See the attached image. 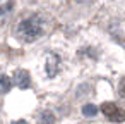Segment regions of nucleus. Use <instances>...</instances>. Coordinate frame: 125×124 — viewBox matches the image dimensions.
<instances>
[{
  "mask_svg": "<svg viewBox=\"0 0 125 124\" xmlns=\"http://www.w3.org/2000/svg\"><path fill=\"white\" fill-rule=\"evenodd\" d=\"M52 122H53V115L50 112H45L41 117V124H52Z\"/></svg>",
  "mask_w": 125,
  "mask_h": 124,
  "instance_id": "0eeeda50",
  "label": "nucleus"
},
{
  "mask_svg": "<svg viewBox=\"0 0 125 124\" xmlns=\"http://www.w3.org/2000/svg\"><path fill=\"white\" fill-rule=\"evenodd\" d=\"M14 7V2L12 0H0V19L5 17Z\"/></svg>",
  "mask_w": 125,
  "mask_h": 124,
  "instance_id": "20e7f679",
  "label": "nucleus"
},
{
  "mask_svg": "<svg viewBox=\"0 0 125 124\" xmlns=\"http://www.w3.org/2000/svg\"><path fill=\"white\" fill-rule=\"evenodd\" d=\"M96 112H98V109H96V105H93V103H87V105L82 107V114H84L86 117H93Z\"/></svg>",
  "mask_w": 125,
  "mask_h": 124,
  "instance_id": "423d86ee",
  "label": "nucleus"
},
{
  "mask_svg": "<svg viewBox=\"0 0 125 124\" xmlns=\"http://www.w3.org/2000/svg\"><path fill=\"white\" fill-rule=\"evenodd\" d=\"M120 95L122 96H125V78L122 79V83H120Z\"/></svg>",
  "mask_w": 125,
  "mask_h": 124,
  "instance_id": "6e6552de",
  "label": "nucleus"
},
{
  "mask_svg": "<svg viewBox=\"0 0 125 124\" xmlns=\"http://www.w3.org/2000/svg\"><path fill=\"white\" fill-rule=\"evenodd\" d=\"M43 33V21L40 16H31L28 19H22L17 26V36L22 41H34Z\"/></svg>",
  "mask_w": 125,
  "mask_h": 124,
  "instance_id": "f257e3e1",
  "label": "nucleus"
},
{
  "mask_svg": "<svg viewBox=\"0 0 125 124\" xmlns=\"http://www.w3.org/2000/svg\"><path fill=\"white\" fill-rule=\"evenodd\" d=\"M12 124H29V122H26V121H22V119H19V121H14Z\"/></svg>",
  "mask_w": 125,
  "mask_h": 124,
  "instance_id": "1a4fd4ad",
  "label": "nucleus"
},
{
  "mask_svg": "<svg viewBox=\"0 0 125 124\" xmlns=\"http://www.w3.org/2000/svg\"><path fill=\"white\" fill-rule=\"evenodd\" d=\"M10 86H12L10 78L5 76V74H0V93H7L10 90Z\"/></svg>",
  "mask_w": 125,
  "mask_h": 124,
  "instance_id": "39448f33",
  "label": "nucleus"
},
{
  "mask_svg": "<svg viewBox=\"0 0 125 124\" xmlns=\"http://www.w3.org/2000/svg\"><path fill=\"white\" fill-rule=\"evenodd\" d=\"M14 83L19 86V88H29V84H31V78H29V74H28V71H22V69H19V71H16V74H14Z\"/></svg>",
  "mask_w": 125,
  "mask_h": 124,
  "instance_id": "7ed1b4c3",
  "label": "nucleus"
},
{
  "mask_svg": "<svg viewBox=\"0 0 125 124\" xmlns=\"http://www.w3.org/2000/svg\"><path fill=\"white\" fill-rule=\"evenodd\" d=\"M101 112H103L110 121H115V122H122V121L125 119V114H123L115 103H111V102H104V103L101 105Z\"/></svg>",
  "mask_w": 125,
  "mask_h": 124,
  "instance_id": "f03ea898",
  "label": "nucleus"
}]
</instances>
